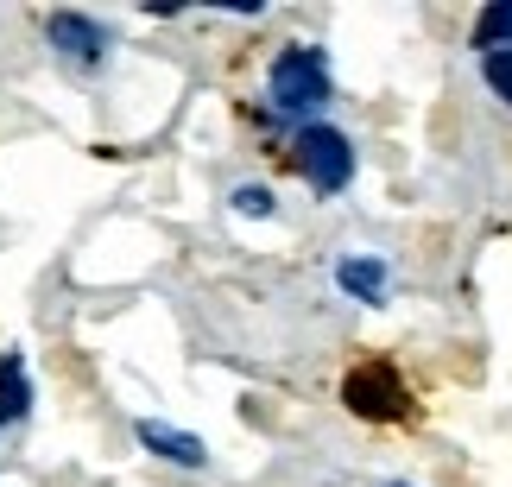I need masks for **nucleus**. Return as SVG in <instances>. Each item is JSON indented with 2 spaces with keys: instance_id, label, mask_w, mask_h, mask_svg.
Returning a JSON list of instances; mask_svg holds the SVG:
<instances>
[{
  "instance_id": "nucleus-1",
  "label": "nucleus",
  "mask_w": 512,
  "mask_h": 487,
  "mask_svg": "<svg viewBox=\"0 0 512 487\" xmlns=\"http://www.w3.org/2000/svg\"><path fill=\"white\" fill-rule=\"evenodd\" d=\"M266 102H272V114L310 127V114H323V102H329V57H323V45H285L279 57H272Z\"/></svg>"
},
{
  "instance_id": "nucleus-2",
  "label": "nucleus",
  "mask_w": 512,
  "mask_h": 487,
  "mask_svg": "<svg viewBox=\"0 0 512 487\" xmlns=\"http://www.w3.org/2000/svg\"><path fill=\"white\" fill-rule=\"evenodd\" d=\"M342 405L361 424H411V418H418L411 386L399 380V367H392L386 355H367V361L348 367V374H342Z\"/></svg>"
},
{
  "instance_id": "nucleus-3",
  "label": "nucleus",
  "mask_w": 512,
  "mask_h": 487,
  "mask_svg": "<svg viewBox=\"0 0 512 487\" xmlns=\"http://www.w3.org/2000/svg\"><path fill=\"white\" fill-rule=\"evenodd\" d=\"M285 159H291V171H298L317 197H336V190L354 184V140L342 127H329V121H310V127L291 133Z\"/></svg>"
},
{
  "instance_id": "nucleus-4",
  "label": "nucleus",
  "mask_w": 512,
  "mask_h": 487,
  "mask_svg": "<svg viewBox=\"0 0 512 487\" xmlns=\"http://www.w3.org/2000/svg\"><path fill=\"white\" fill-rule=\"evenodd\" d=\"M45 38H51V51L64 57V64H76V70H102L108 51H114L108 26H102V19H89V13H51L45 19Z\"/></svg>"
},
{
  "instance_id": "nucleus-5",
  "label": "nucleus",
  "mask_w": 512,
  "mask_h": 487,
  "mask_svg": "<svg viewBox=\"0 0 512 487\" xmlns=\"http://www.w3.org/2000/svg\"><path fill=\"white\" fill-rule=\"evenodd\" d=\"M140 443L159 462H177V469H203L209 462V443L196 431H177V424H159V418H140Z\"/></svg>"
},
{
  "instance_id": "nucleus-6",
  "label": "nucleus",
  "mask_w": 512,
  "mask_h": 487,
  "mask_svg": "<svg viewBox=\"0 0 512 487\" xmlns=\"http://www.w3.org/2000/svg\"><path fill=\"white\" fill-rule=\"evenodd\" d=\"M336 285L348 291V298H361V304H386V260H373V253H354V260L336 266Z\"/></svg>"
},
{
  "instance_id": "nucleus-7",
  "label": "nucleus",
  "mask_w": 512,
  "mask_h": 487,
  "mask_svg": "<svg viewBox=\"0 0 512 487\" xmlns=\"http://www.w3.org/2000/svg\"><path fill=\"white\" fill-rule=\"evenodd\" d=\"M32 412V380H26V355H0V424H19Z\"/></svg>"
},
{
  "instance_id": "nucleus-8",
  "label": "nucleus",
  "mask_w": 512,
  "mask_h": 487,
  "mask_svg": "<svg viewBox=\"0 0 512 487\" xmlns=\"http://www.w3.org/2000/svg\"><path fill=\"white\" fill-rule=\"evenodd\" d=\"M475 51H512V0H500V7H487L475 19Z\"/></svg>"
},
{
  "instance_id": "nucleus-9",
  "label": "nucleus",
  "mask_w": 512,
  "mask_h": 487,
  "mask_svg": "<svg viewBox=\"0 0 512 487\" xmlns=\"http://www.w3.org/2000/svg\"><path fill=\"white\" fill-rule=\"evenodd\" d=\"M481 76H487V89L512 108V51H481Z\"/></svg>"
},
{
  "instance_id": "nucleus-10",
  "label": "nucleus",
  "mask_w": 512,
  "mask_h": 487,
  "mask_svg": "<svg viewBox=\"0 0 512 487\" xmlns=\"http://www.w3.org/2000/svg\"><path fill=\"white\" fill-rule=\"evenodd\" d=\"M228 203H234V216H253V222H260V216H272V190H260V184H241Z\"/></svg>"
},
{
  "instance_id": "nucleus-11",
  "label": "nucleus",
  "mask_w": 512,
  "mask_h": 487,
  "mask_svg": "<svg viewBox=\"0 0 512 487\" xmlns=\"http://www.w3.org/2000/svg\"><path fill=\"white\" fill-rule=\"evenodd\" d=\"M392 487H411V481H392Z\"/></svg>"
}]
</instances>
